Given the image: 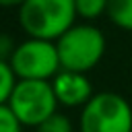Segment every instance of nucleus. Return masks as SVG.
<instances>
[{
    "mask_svg": "<svg viewBox=\"0 0 132 132\" xmlns=\"http://www.w3.org/2000/svg\"><path fill=\"white\" fill-rule=\"evenodd\" d=\"M76 16L74 0H25L19 6V21L33 39H60Z\"/></svg>",
    "mask_w": 132,
    "mask_h": 132,
    "instance_id": "nucleus-1",
    "label": "nucleus"
},
{
    "mask_svg": "<svg viewBox=\"0 0 132 132\" xmlns=\"http://www.w3.org/2000/svg\"><path fill=\"white\" fill-rule=\"evenodd\" d=\"M56 47L62 70L85 74L103 58L105 37L93 25H74L56 41Z\"/></svg>",
    "mask_w": 132,
    "mask_h": 132,
    "instance_id": "nucleus-2",
    "label": "nucleus"
},
{
    "mask_svg": "<svg viewBox=\"0 0 132 132\" xmlns=\"http://www.w3.org/2000/svg\"><path fill=\"white\" fill-rule=\"evenodd\" d=\"M23 126H39L56 113V93L50 80H16L6 103Z\"/></svg>",
    "mask_w": 132,
    "mask_h": 132,
    "instance_id": "nucleus-3",
    "label": "nucleus"
},
{
    "mask_svg": "<svg viewBox=\"0 0 132 132\" xmlns=\"http://www.w3.org/2000/svg\"><path fill=\"white\" fill-rule=\"evenodd\" d=\"M80 132H132V109L128 101L111 91L93 95L82 105Z\"/></svg>",
    "mask_w": 132,
    "mask_h": 132,
    "instance_id": "nucleus-4",
    "label": "nucleus"
},
{
    "mask_svg": "<svg viewBox=\"0 0 132 132\" xmlns=\"http://www.w3.org/2000/svg\"><path fill=\"white\" fill-rule=\"evenodd\" d=\"M8 64L19 80H50L62 68L56 43L33 37L14 47Z\"/></svg>",
    "mask_w": 132,
    "mask_h": 132,
    "instance_id": "nucleus-5",
    "label": "nucleus"
},
{
    "mask_svg": "<svg viewBox=\"0 0 132 132\" xmlns=\"http://www.w3.org/2000/svg\"><path fill=\"white\" fill-rule=\"evenodd\" d=\"M52 87L56 93L58 103H64L68 107L76 105H87L93 97V89L89 78L82 72H72V70H60L52 78Z\"/></svg>",
    "mask_w": 132,
    "mask_h": 132,
    "instance_id": "nucleus-6",
    "label": "nucleus"
},
{
    "mask_svg": "<svg viewBox=\"0 0 132 132\" xmlns=\"http://www.w3.org/2000/svg\"><path fill=\"white\" fill-rule=\"evenodd\" d=\"M107 16L126 31H132V0H107Z\"/></svg>",
    "mask_w": 132,
    "mask_h": 132,
    "instance_id": "nucleus-7",
    "label": "nucleus"
},
{
    "mask_svg": "<svg viewBox=\"0 0 132 132\" xmlns=\"http://www.w3.org/2000/svg\"><path fill=\"white\" fill-rule=\"evenodd\" d=\"M16 74L10 68V64L6 60H0V105H6L10 99V93L16 85Z\"/></svg>",
    "mask_w": 132,
    "mask_h": 132,
    "instance_id": "nucleus-8",
    "label": "nucleus"
},
{
    "mask_svg": "<svg viewBox=\"0 0 132 132\" xmlns=\"http://www.w3.org/2000/svg\"><path fill=\"white\" fill-rule=\"evenodd\" d=\"M76 14L82 19H97L107 12V0H74Z\"/></svg>",
    "mask_w": 132,
    "mask_h": 132,
    "instance_id": "nucleus-9",
    "label": "nucleus"
},
{
    "mask_svg": "<svg viewBox=\"0 0 132 132\" xmlns=\"http://www.w3.org/2000/svg\"><path fill=\"white\" fill-rule=\"evenodd\" d=\"M35 132H72V126H70V120L62 113H54L50 116L47 120H43Z\"/></svg>",
    "mask_w": 132,
    "mask_h": 132,
    "instance_id": "nucleus-10",
    "label": "nucleus"
},
{
    "mask_svg": "<svg viewBox=\"0 0 132 132\" xmlns=\"http://www.w3.org/2000/svg\"><path fill=\"white\" fill-rule=\"evenodd\" d=\"M21 122L8 105H0V132H21Z\"/></svg>",
    "mask_w": 132,
    "mask_h": 132,
    "instance_id": "nucleus-11",
    "label": "nucleus"
},
{
    "mask_svg": "<svg viewBox=\"0 0 132 132\" xmlns=\"http://www.w3.org/2000/svg\"><path fill=\"white\" fill-rule=\"evenodd\" d=\"M25 0H0V6H21Z\"/></svg>",
    "mask_w": 132,
    "mask_h": 132,
    "instance_id": "nucleus-12",
    "label": "nucleus"
}]
</instances>
